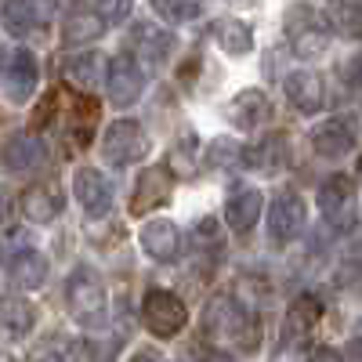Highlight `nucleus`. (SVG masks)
Instances as JSON below:
<instances>
[{
	"mask_svg": "<svg viewBox=\"0 0 362 362\" xmlns=\"http://www.w3.org/2000/svg\"><path fill=\"white\" fill-rule=\"evenodd\" d=\"M206 334L239 351H254L261 344V326L247 315V308L232 297H214L206 308Z\"/></svg>",
	"mask_w": 362,
	"mask_h": 362,
	"instance_id": "obj_1",
	"label": "nucleus"
},
{
	"mask_svg": "<svg viewBox=\"0 0 362 362\" xmlns=\"http://www.w3.org/2000/svg\"><path fill=\"white\" fill-rule=\"evenodd\" d=\"M66 300H69V312L76 322L83 326H98L105 319V286L98 279L95 268H76L69 283H66Z\"/></svg>",
	"mask_w": 362,
	"mask_h": 362,
	"instance_id": "obj_2",
	"label": "nucleus"
},
{
	"mask_svg": "<svg viewBox=\"0 0 362 362\" xmlns=\"http://www.w3.org/2000/svg\"><path fill=\"white\" fill-rule=\"evenodd\" d=\"M141 322L153 337H174L185 329L189 308L181 305V297H174L170 290H148L145 300H141Z\"/></svg>",
	"mask_w": 362,
	"mask_h": 362,
	"instance_id": "obj_3",
	"label": "nucleus"
},
{
	"mask_svg": "<svg viewBox=\"0 0 362 362\" xmlns=\"http://www.w3.org/2000/svg\"><path fill=\"white\" fill-rule=\"evenodd\" d=\"M286 37H290L293 54L315 58V54H322L326 44H329V29H326V18H322V15H315V11L305 8V4H293V8L286 11Z\"/></svg>",
	"mask_w": 362,
	"mask_h": 362,
	"instance_id": "obj_4",
	"label": "nucleus"
},
{
	"mask_svg": "<svg viewBox=\"0 0 362 362\" xmlns=\"http://www.w3.org/2000/svg\"><path fill=\"white\" fill-rule=\"evenodd\" d=\"M319 210H322V218L329 221V228H337V232L351 228V221H355V185H351L348 174H329L322 181Z\"/></svg>",
	"mask_w": 362,
	"mask_h": 362,
	"instance_id": "obj_5",
	"label": "nucleus"
},
{
	"mask_svg": "<svg viewBox=\"0 0 362 362\" xmlns=\"http://www.w3.org/2000/svg\"><path fill=\"white\" fill-rule=\"evenodd\" d=\"M148 148V138L145 131L134 124V119H116V124L105 131L102 138V156L112 163V167H127V163H138Z\"/></svg>",
	"mask_w": 362,
	"mask_h": 362,
	"instance_id": "obj_6",
	"label": "nucleus"
},
{
	"mask_svg": "<svg viewBox=\"0 0 362 362\" xmlns=\"http://www.w3.org/2000/svg\"><path fill=\"white\" fill-rule=\"evenodd\" d=\"M268 228H272V239L276 243H290V239L300 235L305 228V203H300L297 192H279L272 199V210H268Z\"/></svg>",
	"mask_w": 362,
	"mask_h": 362,
	"instance_id": "obj_7",
	"label": "nucleus"
},
{
	"mask_svg": "<svg viewBox=\"0 0 362 362\" xmlns=\"http://www.w3.org/2000/svg\"><path fill=\"white\" fill-rule=\"evenodd\" d=\"M105 87H109L112 105H131V102H138L141 87H145V73H141V66L134 62L131 54H119V58H112V66H109Z\"/></svg>",
	"mask_w": 362,
	"mask_h": 362,
	"instance_id": "obj_8",
	"label": "nucleus"
},
{
	"mask_svg": "<svg viewBox=\"0 0 362 362\" xmlns=\"http://www.w3.org/2000/svg\"><path fill=\"white\" fill-rule=\"evenodd\" d=\"M40 69H37V58L29 51H11L8 54V66H4V90L11 102H29L37 90Z\"/></svg>",
	"mask_w": 362,
	"mask_h": 362,
	"instance_id": "obj_9",
	"label": "nucleus"
},
{
	"mask_svg": "<svg viewBox=\"0 0 362 362\" xmlns=\"http://www.w3.org/2000/svg\"><path fill=\"white\" fill-rule=\"evenodd\" d=\"M312 148L319 156H326V160L351 153V148H355V119L334 116V119H326V124H319L312 131Z\"/></svg>",
	"mask_w": 362,
	"mask_h": 362,
	"instance_id": "obj_10",
	"label": "nucleus"
},
{
	"mask_svg": "<svg viewBox=\"0 0 362 362\" xmlns=\"http://www.w3.org/2000/svg\"><path fill=\"white\" fill-rule=\"evenodd\" d=\"M73 189H76V199H80V206H83L87 218H102L105 210L112 206V185H109V181H105L95 167L76 170Z\"/></svg>",
	"mask_w": 362,
	"mask_h": 362,
	"instance_id": "obj_11",
	"label": "nucleus"
},
{
	"mask_svg": "<svg viewBox=\"0 0 362 362\" xmlns=\"http://www.w3.org/2000/svg\"><path fill=\"white\" fill-rule=\"evenodd\" d=\"M319 319H322V305H319V297H312V293H300L293 305L286 308V322H283V341H290V344H300L312 329L319 326Z\"/></svg>",
	"mask_w": 362,
	"mask_h": 362,
	"instance_id": "obj_12",
	"label": "nucleus"
},
{
	"mask_svg": "<svg viewBox=\"0 0 362 362\" xmlns=\"http://www.w3.org/2000/svg\"><path fill=\"white\" fill-rule=\"evenodd\" d=\"M167 196H170V177H167V170H163V167L145 170V174L138 177V189H134V199H131V214H134V218L148 214V210L163 206Z\"/></svg>",
	"mask_w": 362,
	"mask_h": 362,
	"instance_id": "obj_13",
	"label": "nucleus"
},
{
	"mask_svg": "<svg viewBox=\"0 0 362 362\" xmlns=\"http://www.w3.org/2000/svg\"><path fill=\"white\" fill-rule=\"evenodd\" d=\"M62 76L76 87V90H98L102 80H109V66L98 51H87V54H73L69 62L62 66Z\"/></svg>",
	"mask_w": 362,
	"mask_h": 362,
	"instance_id": "obj_14",
	"label": "nucleus"
},
{
	"mask_svg": "<svg viewBox=\"0 0 362 362\" xmlns=\"http://www.w3.org/2000/svg\"><path fill=\"white\" fill-rule=\"evenodd\" d=\"M138 239H141V250H145L148 257H156V261H170V257L181 250V232H177V225H170V221H163V218L145 221Z\"/></svg>",
	"mask_w": 362,
	"mask_h": 362,
	"instance_id": "obj_15",
	"label": "nucleus"
},
{
	"mask_svg": "<svg viewBox=\"0 0 362 362\" xmlns=\"http://www.w3.org/2000/svg\"><path fill=\"white\" fill-rule=\"evenodd\" d=\"M268 116H272V102H268L264 90H257V87L243 90V95H235V98H232V105H228V119H232V124H235L239 131L261 127Z\"/></svg>",
	"mask_w": 362,
	"mask_h": 362,
	"instance_id": "obj_16",
	"label": "nucleus"
},
{
	"mask_svg": "<svg viewBox=\"0 0 362 362\" xmlns=\"http://www.w3.org/2000/svg\"><path fill=\"white\" fill-rule=\"evenodd\" d=\"M102 29H105V18L98 8H87V4H73L69 15L62 18V37L69 44H83V40H95L102 37Z\"/></svg>",
	"mask_w": 362,
	"mask_h": 362,
	"instance_id": "obj_17",
	"label": "nucleus"
},
{
	"mask_svg": "<svg viewBox=\"0 0 362 362\" xmlns=\"http://www.w3.org/2000/svg\"><path fill=\"white\" fill-rule=\"evenodd\" d=\"M286 98L293 102V109L300 112H319L322 109V80L308 69H300V73H290L286 76Z\"/></svg>",
	"mask_w": 362,
	"mask_h": 362,
	"instance_id": "obj_18",
	"label": "nucleus"
},
{
	"mask_svg": "<svg viewBox=\"0 0 362 362\" xmlns=\"http://www.w3.org/2000/svg\"><path fill=\"white\" fill-rule=\"evenodd\" d=\"M4 163H8V170H18V174L40 167V163H44V145H40V138H37V134H25V131H22V134H11L8 145H4Z\"/></svg>",
	"mask_w": 362,
	"mask_h": 362,
	"instance_id": "obj_19",
	"label": "nucleus"
},
{
	"mask_svg": "<svg viewBox=\"0 0 362 362\" xmlns=\"http://www.w3.org/2000/svg\"><path fill=\"white\" fill-rule=\"evenodd\" d=\"M261 206H264V199H261V192H257V189H239V192L228 199V210H225L228 228H232V232H239V235L250 232V228L257 225Z\"/></svg>",
	"mask_w": 362,
	"mask_h": 362,
	"instance_id": "obj_20",
	"label": "nucleus"
},
{
	"mask_svg": "<svg viewBox=\"0 0 362 362\" xmlns=\"http://www.w3.org/2000/svg\"><path fill=\"white\" fill-rule=\"evenodd\" d=\"M131 44H134V51L145 58V62H163V58L174 51V37L167 33V29L153 25V22H141V25H134Z\"/></svg>",
	"mask_w": 362,
	"mask_h": 362,
	"instance_id": "obj_21",
	"label": "nucleus"
},
{
	"mask_svg": "<svg viewBox=\"0 0 362 362\" xmlns=\"http://www.w3.org/2000/svg\"><path fill=\"white\" fill-rule=\"evenodd\" d=\"M8 272H11V279H15L22 290H37V286L47 283V257L37 254V250H18V254L11 257Z\"/></svg>",
	"mask_w": 362,
	"mask_h": 362,
	"instance_id": "obj_22",
	"label": "nucleus"
},
{
	"mask_svg": "<svg viewBox=\"0 0 362 362\" xmlns=\"http://www.w3.org/2000/svg\"><path fill=\"white\" fill-rule=\"evenodd\" d=\"M58 210H62V192L54 185H33L22 196V214L33 221H51L58 218Z\"/></svg>",
	"mask_w": 362,
	"mask_h": 362,
	"instance_id": "obj_23",
	"label": "nucleus"
},
{
	"mask_svg": "<svg viewBox=\"0 0 362 362\" xmlns=\"http://www.w3.org/2000/svg\"><path fill=\"white\" fill-rule=\"evenodd\" d=\"M37 0H4V25L11 37H25L37 29Z\"/></svg>",
	"mask_w": 362,
	"mask_h": 362,
	"instance_id": "obj_24",
	"label": "nucleus"
},
{
	"mask_svg": "<svg viewBox=\"0 0 362 362\" xmlns=\"http://www.w3.org/2000/svg\"><path fill=\"white\" fill-rule=\"evenodd\" d=\"M329 22H334L341 37L358 40L362 37V4H355V0H334L329 4Z\"/></svg>",
	"mask_w": 362,
	"mask_h": 362,
	"instance_id": "obj_25",
	"label": "nucleus"
},
{
	"mask_svg": "<svg viewBox=\"0 0 362 362\" xmlns=\"http://www.w3.org/2000/svg\"><path fill=\"white\" fill-rule=\"evenodd\" d=\"M218 44H221L228 54H247V51L254 47V33H250L247 22L225 18V22H218Z\"/></svg>",
	"mask_w": 362,
	"mask_h": 362,
	"instance_id": "obj_26",
	"label": "nucleus"
},
{
	"mask_svg": "<svg viewBox=\"0 0 362 362\" xmlns=\"http://www.w3.org/2000/svg\"><path fill=\"white\" fill-rule=\"evenodd\" d=\"M33 322H37L33 305H25V300H8V305H4V334L11 341L25 337L29 329H33Z\"/></svg>",
	"mask_w": 362,
	"mask_h": 362,
	"instance_id": "obj_27",
	"label": "nucleus"
},
{
	"mask_svg": "<svg viewBox=\"0 0 362 362\" xmlns=\"http://www.w3.org/2000/svg\"><path fill=\"white\" fill-rule=\"evenodd\" d=\"M247 153H250L247 163H254V167H279V163L286 160V156H283V138H279V134H272L261 148L254 145V148H247Z\"/></svg>",
	"mask_w": 362,
	"mask_h": 362,
	"instance_id": "obj_28",
	"label": "nucleus"
},
{
	"mask_svg": "<svg viewBox=\"0 0 362 362\" xmlns=\"http://www.w3.org/2000/svg\"><path fill=\"white\" fill-rule=\"evenodd\" d=\"M153 8L167 18V22H185L199 11V0H153Z\"/></svg>",
	"mask_w": 362,
	"mask_h": 362,
	"instance_id": "obj_29",
	"label": "nucleus"
},
{
	"mask_svg": "<svg viewBox=\"0 0 362 362\" xmlns=\"http://www.w3.org/2000/svg\"><path fill=\"white\" fill-rule=\"evenodd\" d=\"M98 11H102V18H105V22H119V18H127L131 4H127V0H102Z\"/></svg>",
	"mask_w": 362,
	"mask_h": 362,
	"instance_id": "obj_30",
	"label": "nucleus"
},
{
	"mask_svg": "<svg viewBox=\"0 0 362 362\" xmlns=\"http://www.w3.org/2000/svg\"><path fill=\"white\" fill-rule=\"evenodd\" d=\"M235 153H239V148L232 145V141H214V145H210V160H214V163H225V160H235Z\"/></svg>",
	"mask_w": 362,
	"mask_h": 362,
	"instance_id": "obj_31",
	"label": "nucleus"
},
{
	"mask_svg": "<svg viewBox=\"0 0 362 362\" xmlns=\"http://www.w3.org/2000/svg\"><path fill=\"white\" fill-rule=\"evenodd\" d=\"M344 80H348L351 87H358V90H362V54H355L351 62L344 66Z\"/></svg>",
	"mask_w": 362,
	"mask_h": 362,
	"instance_id": "obj_32",
	"label": "nucleus"
},
{
	"mask_svg": "<svg viewBox=\"0 0 362 362\" xmlns=\"http://www.w3.org/2000/svg\"><path fill=\"white\" fill-rule=\"evenodd\" d=\"M308 362H344L334 348H315L312 355H308Z\"/></svg>",
	"mask_w": 362,
	"mask_h": 362,
	"instance_id": "obj_33",
	"label": "nucleus"
},
{
	"mask_svg": "<svg viewBox=\"0 0 362 362\" xmlns=\"http://www.w3.org/2000/svg\"><path fill=\"white\" fill-rule=\"evenodd\" d=\"M344 358H348V362H362V337H355V341L344 348Z\"/></svg>",
	"mask_w": 362,
	"mask_h": 362,
	"instance_id": "obj_34",
	"label": "nucleus"
},
{
	"mask_svg": "<svg viewBox=\"0 0 362 362\" xmlns=\"http://www.w3.org/2000/svg\"><path fill=\"white\" fill-rule=\"evenodd\" d=\"M134 362H163V358H160V351H153V348H141Z\"/></svg>",
	"mask_w": 362,
	"mask_h": 362,
	"instance_id": "obj_35",
	"label": "nucleus"
},
{
	"mask_svg": "<svg viewBox=\"0 0 362 362\" xmlns=\"http://www.w3.org/2000/svg\"><path fill=\"white\" fill-rule=\"evenodd\" d=\"M210 362H235V358H228V355H214V358H210Z\"/></svg>",
	"mask_w": 362,
	"mask_h": 362,
	"instance_id": "obj_36",
	"label": "nucleus"
},
{
	"mask_svg": "<svg viewBox=\"0 0 362 362\" xmlns=\"http://www.w3.org/2000/svg\"><path fill=\"white\" fill-rule=\"evenodd\" d=\"M355 170H358V177H362V160H358V167H355Z\"/></svg>",
	"mask_w": 362,
	"mask_h": 362,
	"instance_id": "obj_37",
	"label": "nucleus"
}]
</instances>
